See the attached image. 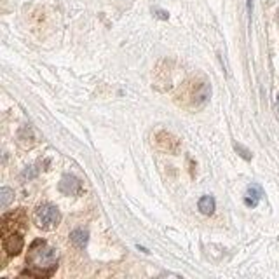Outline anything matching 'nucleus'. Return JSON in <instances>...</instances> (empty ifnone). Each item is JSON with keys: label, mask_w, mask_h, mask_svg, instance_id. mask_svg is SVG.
<instances>
[{"label": "nucleus", "mask_w": 279, "mask_h": 279, "mask_svg": "<svg viewBox=\"0 0 279 279\" xmlns=\"http://www.w3.org/2000/svg\"><path fill=\"white\" fill-rule=\"evenodd\" d=\"M2 246L4 251H7V255H18L23 249V232H18V230L2 232Z\"/></svg>", "instance_id": "nucleus-3"}, {"label": "nucleus", "mask_w": 279, "mask_h": 279, "mask_svg": "<svg viewBox=\"0 0 279 279\" xmlns=\"http://www.w3.org/2000/svg\"><path fill=\"white\" fill-rule=\"evenodd\" d=\"M13 199H14L13 189H9V187H4V189H0V208L6 209L11 204V201H13Z\"/></svg>", "instance_id": "nucleus-8"}, {"label": "nucleus", "mask_w": 279, "mask_h": 279, "mask_svg": "<svg viewBox=\"0 0 279 279\" xmlns=\"http://www.w3.org/2000/svg\"><path fill=\"white\" fill-rule=\"evenodd\" d=\"M277 110H279V94H277Z\"/></svg>", "instance_id": "nucleus-11"}, {"label": "nucleus", "mask_w": 279, "mask_h": 279, "mask_svg": "<svg viewBox=\"0 0 279 279\" xmlns=\"http://www.w3.org/2000/svg\"><path fill=\"white\" fill-rule=\"evenodd\" d=\"M37 225L40 227V229L44 230H53L58 227V223H60L61 220V213L60 209L56 206H53V204H39L35 209V215H34Z\"/></svg>", "instance_id": "nucleus-2"}, {"label": "nucleus", "mask_w": 279, "mask_h": 279, "mask_svg": "<svg viewBox=\"0 0 279 279\" xmlns=\"http://www.w3.org/2000/svg\"><path fill=\"white\" fill-rule=\"evenodd\" d=\"M263 197V190L260 185H256V183H251V185L248 187V190H246V197H244V203L246 206H251L255 208L256 204L260 203V199Z\"/></svg>", "instance_id": "nucleus-5"}, {"label": "nucleus", "mask_w": 279, "mask_h": 279, "mask_svg": "<svg viewBox=\"0 0 279 279\" xmlns=\"http://www.w3.org/2000/svg\"><path fill=\"white\" fill-rule=\"evenodd\" d=\"M236 150H237V152H241V156H243L244 159H251V154H249V150L243 149L241 145H236Z\"/></svg>", "instance_id": "nucleus-10"}, {"label": "nucleus", "mask_w": 279, "mask_h": 279, "mask_svg": "<svg viewBox=\"0 0 279 279\" xmlns=\"http://www.w3.org/2000/svg\"><path fill=\"white\" fill-rule=\"evenodd\" d=\"M37 176V168L35 166H30V168H27V170L23 171V175H21V178L23 180H30V178H35Z\"/></svg>", "instance_id": "nucleus-9"}, {"label": "nucleus", "mask_w": 279, "mask_h": 279, "mask_svg": "<svg viewBox=\"0 0 279 279\" xmlns=\"http://www.w3.org/2000/svg\"><path fill=\"white\" fill-rule=\"evenodd\" d=\"M277 23H279V14H277Z\"/></svg>", "instance_id": "nucleus-12"}, {"label": "nucleus", "mask_w": 279, "mask_h": 279, "mask_svg": "<svg viewBox=\"0 0 279 279\" xmlns=\"http://www.w3.org/2000/svg\"><path fill=\"white\" fill-rule=\"evenodd\" d=\"M58 260H60L58 249L49 246L46 241L39 239L30 246V249H28V256H27L28 270L25 274H28V276H37V277L51 276L53 270L58 267Z\"/></svg>", "instance_id": "nucleus-1"}, {"label": "nucleus", "mask_w": 279, "mask_h": 279, "mask_svg": "<svg viewBox=\"0 0 279 279\" xmlns=\"http://www.w3.org/2000/svg\"><path fill=\"white\" fill-rule=\"evenodd\" d=\"M87 237H89V234L84 229H77L70 234V241H72V244L75 246V248H84V246L87 244Z\"/></svg>", "instance_id": "nucleus-6"}, {"label": "nucleus", "mask_w": 279, "mask_h": 279, "mask_svg": "<svg viewBox=\"0 0 279 279\" xmlns=\"http://www.w3.org/2000/svg\"><path fill=\"white\" fill-rule=\"evenodd\" d=\"M199 209L203 215H213V211H215V199L211 196H203L199 199Z\"/></svg>", "instance_id": "nucleus-7"}, {"label": "nucleus", "mask_w": 279, "mask_h": 279, "mask_svg": "<svg viewBox=\"0 0 279 279\" xmlns=\"http://www.w3.org/2000/svg\"><path fill=\"white\" fill-rule=\"evenodd\" d=\"M60 192L65 194V196H79L82 192V183L77 176L65 175L60 182Z\"/></svg>", "instance_id": "nucleus-4"}]
</instances>
